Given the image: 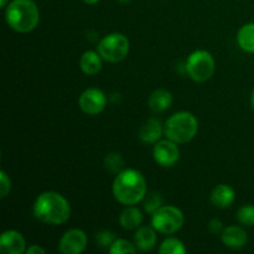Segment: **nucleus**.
I'll return each instance as SVG.
<instances>
[{
    "label": "nucleus",
    "mask_w": 254,
    "mask_h": 254,
    "mask_svg": "<svg viewBox=\"0 0 254 254\" xmlns=\"http://www.w3.org/2000/svg\"><path fill=\"white\" fill-rule=\"evenodd\" d=\"M136 248L140 251H150L156 245V233L150 227H140L134 236Z\"/></svg>",
    "instance_id": "obj_17"
},
{
    "label": "nucleus",
    "mask_w": 254,
    "mask_h": 254,
    "mask_svg": "<svg viewBox=\"0 0 254 254\" xmlns=\"http://www.w3.org/2000/svg\"><path fill=\"white\" fill-rule=\"evenodd\" d=\"M237 218L242 225L254 226V206L253 205H245L237 211Z\"/></svg>",
    "instance_id": "obj_22"
},
{
    "label": "nucleus",
    "mask_w": 254,
    "mask_h": 254,
    "mask_svg": "<svg viewBox=\"0 0 254 254\" xmlns=\"http://www.w3.org/2000/svg\"><path fill=\"white\" fill-rule=\"evenodd\" d=\"M116 235L113 232H111V231H102V232H98L96 235L97 245L99 247H111L116 242Z\"/></svg>",
    "instance_id": "obj_25"
},
{
    "label": "nucleus",
    "mask_w": 254,
    "mask_h": 254,
    "mask_svg": "<svg viewBox=\"0 0 254 254\" xmlns=\"http://www.w3.org/2000/svg\"><path fill=\"white\" fill-rule=\"evenodd\" d=\"M87 247V236L82 230L67 231L60 241V251L64 254H79Z\"/></svg>",
    "instance_id": "obj_10"
},
{
    "label": "nucleus",
    "mask_w": 254,
    "mask_h": 254,
    "mask_svg": "<svg viewBox=\"0 0 254 254\" xmlns=\"http://www.w3.org/2000/svg\"><path fill=\"white\" fill-rule=\"evenodd\" d=\"M119 222H121L122 227L126 228V230H135L143 222V215H141L139 208L128 207L122 212Z\"/></svg>",
    "instance_id": "obj_18"
},
{
    "label": "nucleus",
    "mask_w": 254,
    "mask_h": 254,
    "mask_svg": "<svg viewBox=\"0 0 254 254\" xmlns=\"http://www.w3.org/2000/svg\"><path fill=\"white\" fill-rule=\"evenodd\" d=\"M161 206H163V198L156 192H151L150 195H148L145 202H144V208H145L146 212L151 213V215Z\"/></svg>",
    "instance_id": "obj_24"
},
{
    "label": "nucleus",
    "mask_w": 254,
    "mask_h": 254,
    "mask_svg": "<svg viewBox=\"0 0 254 254\" xmlns=\"http://www.w3.org/2000/svg\"><path fill=\"white\" fill-rule=\"evenodd\" d=\"M104 165L112 173L119 174L124 166V160L121 154L112 153L106 156V159H104Z\"/></svg>",
    "instance_id": "obj_21"
},
{
    "label": "nucleus",
    "mask_w": 254,
    "mask_h": 254,
    "mask_svg": "<svg viewBox=\"0 0 254 254\" xmlns=\"http://www.w3.org/2000/svg\"><path fill=\"white\" fill-rule=\"evenodd\" d=\"M221 238H222L225 246L233 248V250H238L247 245L248 235L243 228L238 227V226H230L223 230Z\"/></svg>",
    "instance_id": "obj_12"
},
{
    "label": "nucleus",
    "mask_w": 254,
    "mask_h": 254,
    "mask_svg": "<svg viewBox=\"0 0 254 254\" xmlns=\"http://www.w3.org/2000/svg\"><path fill=\"white\" fill-rule=\"evenodd\" d=\"M208 228H210V231L212 233H220V232H223V225L222 222H221L220 220H217V218H212V220L208 222Z\"/></svg>",
    "instance_id": "obj_27"
},
{
    "label": "nucleus",
    "mask_w": 254,
    "mask_h": 254,
    "mask_svg": "<svg viewBox=\"0 0 254 254\" xmlns=\"http://www.w3.org/2000/svg\"><path fill=\"white\" fill-rule=\"evenodd\" d=\"M186 69L193 81L206 82L213 76L215 60L210 52L198 50L189 56L188 62H186Z\"/></svg>",
    "instance_id": "obj_7"
},
{
    "label": "nucleus",
    "mask_w": 254,
    "mask_h": 254,
    "mask_svg": "<svg viewBox=\"0 0 254 254\" xmlns=\"http://www.w3.org/2000/svg\"><path fill=\"white\" fill-rule=\"evenodd\" d=\"M237 41L241 49L250 54H254V22H250L241 27L237 35Z\"/></svg>",
    "instance_id": "obj_19"
},
{
    "label": "nucleus",
    "mask_w": 254,
    "mask_h": 254,
    "mask_svg": "<svg viewBox=\"0 0 254 254\" xmlns=\"http://www.w3.org/2000/svg\"><path fill=\"white\" fill-rule=\"evenodd\" d=\"M251 102H252V107L254 108V89L252 92V97H251Z\"/></svg>",
    "instance_id": "obj_31"
},
{
    "label": "nucleus",
    "mask_w": 254,
    "mask_h": 254,
    "mask_svg": "<svg viewBox=\"0 0 254 254\" xmlns=\"http://www.w3.org/2000/svg\"><path fill=\"white\" fill-rule=\"evenodd\" d=\"M0 184H1L0 185V189H1V195H0V197L4 198L10 191V179L4 170L0 171Z\"/></svg>",
    "instance_id": "obj_26"
},
{
    "label": "nucleus",
    "mask_w": 254,
    "mask_h": 254,
    "mask_svg": "<svg viewBox=\"0 0 254 254\" xmlns=\"http://www.w3.org/2000/svg\"><path fill=\"white\" fill-rule=\"evenodd\" d=\"M79 67L83 73L88 76H94L102 69L101 55L94 51H86L79 60Z\"/></svg>",
    "instance_id": "obj_16"
},
{
    "label": "nucleus",
    "mask_w": 254,
    "mask_h": 254,
    "mask_svg": "<svg viewBox=\"0 0 254 254\" xmlns=\"http://www.w3.org/2000/svg\"><path fill=\"white\" fill-rule=\"evenodd\" d=\"M163 131L164 129L160 121L156 118H150L141 126L140 130H139V138H140L144 143H158V140L161 138V135H163Z\"/></svg>",
    "instance_id": "obj_14"
},
{
    "label": "nucleus",
    "mask_w": 254,
    "mask_h": 254,
    "mask_svg": "<svg viewBox=\"0 0 254 254\" xmlns=\"http://www.w3.org/2000/svg\"><path fill=\"white\" fill-rule=\"evenodd\" d=\"M109 252L112 254H126L135 253L136 250L130 242L126 240H116V242L109 247Z\"/></svg>",
    "instance_id": "obj_23"
},
{
    "label": "nucleus",
    "mask_w": 254,
    "mask_h": 254,
    "mask_svg": "<svg viewBox=\"0 0 254 254\" xmlns=\"http://www.w3.org/2000/svg\"><path fill=\"white\" fill-rule=\"evenodd\" d=\"M171 103H173V96L166 89H156L149 97V108L154 113H163L170 108Z\"/></svg>",
    "instance_id": "obj_15"
},
{
    "label": "nucleus",
    "mask_w": 254,
    "mask_h": 254,
    "mask_svg": "<svg viewBox=\"0 0 254 254\" xmlns=\"http://www.w3.org/2000/svg\"><path fill=\"white\" fill-rule=\"evenodd\" d=\"M25 240L17 231H5L0 237V252L2 254H22L26 252Z\"/></svg>",
    "instance_id": "obj_11"
},
{
    "label": "nucleus",
    "mask_w": 254,
    "mask_h": 254,
    "mask_svg": "<svg viewBox=\"0 0 254 254\" xmlns=\"http://www.w3.org/2000/svg\"><path fill=\"white\" fill-rule=\"evenodd\" d=\"M118 1H121V2H129V1H130V0H118Z\"/></svg>",
    "instance_id": "obj_32"
},
{
    "label": "nucleus",
    "mask_w": 254,
    "mask_h": 254,
    "mask_svg": "<svg viewBox=\"0 0 254 254\" xmlns=\"http://www.w3.org/2000/svg\"><path fill=\"white\" fill-rule=\"evenodd\" d=\"M6 4L7 0H1V1H0V5H1V6H6Z\"/></svg>",
    "instance_id": "obj_30"
},
{
    "label": "nucleus",
    "mask_w": 254,
    "mask_h": 254,
    "mask_svg": "<svg viewBox=\"0 0 254 254\" xmlns=\"http://www.w3.org/2000/svg\"><path fill=\"white\" fill-rule=\"evenodd\" d=\"M180 158V151L175 141L170 140H160L154 146V159L159 165L164 168H170L178 163Z\"/></svg>",
    "instance_id": "obj_9"
},
{
    "label": "nucleus",
    "mask_w": 254,
    "mask_h": 254,
    "mask_svg": "<svg viewBox=\"0 0 254 254\" xmlns=\"http://www.w3.org/2000/svg\"><path fill=\"white\" fill-rule=\"evenodd\" d=\"M83 1L86 2V4H88V5H94V4H97L99 0H83Z\"/></svg>",
    "instance_id": "obj_29"
},
{
    "label": "nucleus",
    "mask_w": 254,
    "mask_h": 254,
    "mask_svg": "<svg viewBox=\"0 0 254 254\" xmlns=\"http://www.w3.org/2000/svg\"><path fill=\"white\" fill-rule=\"evenodd\" d=\"M159 252L161 254H185L186 248L181 241L176 238H168L161 243Z\"/></svg>",
    "instance_id": "obj_20"
},
{
    "label": "nucleus",
    "mask_w": 254,
    "mask_h": 254,
    "mask_svg": "<svg viewBox=\"0 0 254 254\" xmlns=\"http://www.w3.org/2000/svg\"><path fill=\"white\" fill-rule=\"evenodd\" d=\"M34 215L47 225H61L71 216V207L66 198L54 191H46L36 198Z\"/></svg>",
    "instance_id": "obj_1"
},
{
    "label": "nucleus",
    "mask_w": 254,
    "mask_h": 254,
    "mask_svg": "<svg viewBox=\"0 0 254 254\" xmlns=\"http://www.w3.org/2000/svg\"><path fill=\"white\" fill-rule=\"evenodd\" d=\"M113 195L117 201L127 206L140 202L146 195L145 179L134 169L121 171L113 183Z\"/></svg>",
    "instance_id": "obj_2"
},
{
    "label": "nucleus",
    "mask_w": 254,
    "mask_h": 254,
    "mask_svg": "<svg viewBox=\"0 0 254 254\" xmlns=\"http://www.w3.org/2000/svg\"><path fill=\"white\" fill-rule=\"evenodd\" d=\"M129 52V40L123 34H109L98 44V54L107 62L122 61Z\"/></svg>",
    "instance_id": "obj_6"
},
{
    "label": "nucleus",
    "mask_w": 254,
    "mask_h": 254,
    "mask_svg": "<svg viewBox=\"0 0 254 254\" xmlns=\"http://www.w3.org/2000/svg\"><path fill=\"white\" fill-rule=\"evenodd\" d=\"M211 202L215 207L218 208H227L235 201L236 195L235 190H233L231 186L225 185V184H221L217 185L211 192Z\"/></svg>",
    "instance_id": "obj_13"
},
{
    "label": "nucleus",
    "mask_w": 254,
    "mask_h": 254,
    "mask_svg": "<svg viewBox=\"0 0 254 254\" xmlns=\"http://www.w3.org/2000/svg\"><path fill=\"white\" fill-rule=\"evenodd\" d=\"M198 130V122L189 112H179L166 121L164 133L176 144H185L192 140Z\"/></svg>",
    "instance_id": "obj_4"
},
{
    "label": "nucleus",
    "mask_w": 254,
    "mask_h": 254,
    "mask_svg": "<svg viewBox=\"0 0 254 254\" xmlns=\"http://www.w3.org/2000/svg\"><path fill=\"white\" fill-rule=\"evenodd\" d=\"M79 108L88 116H96L103 112L107 106V97L101 89L88 88L79 97Z\"/></svg>",
    "instance_id": "obj_8"
},
{
    "label": "nucleus",
    "mask_w": 254,
    "mask_h": 254,
    "mask_svg": "<svg viewBox=\"0 0 254 254\" xmlns=\"http://www.w3.org/2000/svg\"><path fill=\"white\" fill-rule=\"evenodd\" d=\"M26 254H45V250L44 248H41L40 246H31L30 248H27L26 250Z\"/></svg>",
    "instance_id": "obj_28"
},
{
    "label": "nucleus",
    "mask_w": 254,
    "mask_h": 254,
    "mask_svg": "<svg viewBox=\"0 0 254 254\" xmlns=\"http://www.w3.org/2000/svg\"><path fill=\"white\" fill-rule=\"evenodd\" d=\"M151 225L154 230L163 235H173L183 227L184 215L175 206H161L153 213Z\"/></svg>",
    "instance_id": "obj_5"
},
{
    "label": "nucleus",
    "mask_w": 254,
    "mask_h": 254,
    "mask_svg": "<svg viewBox=\"0 0 254 254\" xmlns=\"http://www.w3.org/2000/svg\"><path fill=\"white\" fill-rule=\"evenodd\" d=\"M5 19L12 30L25 34L39 24V9L32 0H12L6 7Z\"/></svg>",
    "instance_id": "obj_3"
}]
</instances>
